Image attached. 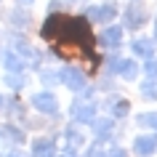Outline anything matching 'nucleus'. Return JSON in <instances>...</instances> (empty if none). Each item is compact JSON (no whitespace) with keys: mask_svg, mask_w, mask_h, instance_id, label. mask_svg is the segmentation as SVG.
I'll list each match as a JSON object with an SVG mask.
<instances>
[{"mask_svg":"<svg viewBox=\"0 0 157 157\" xmlns=\"http://www.w3.org/2000/svg\"><path fill=\"white\" fill-rule=\"evenodd\" d=\"M8 85H11V88H21V85H24V80H21L19 75H8Z\"/></svg>","mask_w":157,"mask_h":157,"instance_id":"nucleus-20","label":"nucleus"},{"mask_svg":"<svg viewBox=\"0 0 157 157\" xmlns=\"http://www.w3.org/2000/svg\"><path fill=\"white\" fill-rule=\"evenodd\" d=\"M85 157H107V155H104V149H101V147H93V149H88V155H85Z\"/></svg>","mask_w":157,"mask_h":157,"instance_id":"nucleus-22","label":"nucleus"},{"mask_svg":"<svg viewBox=\"0 0 157 157\" xmlns=\"http://www.w3.org/2000/svg\"><path fill=\"white\" fill-rule=\"evenodd\" d=\"M8 157H27V155H24V152H11Z\"/></svg>","mask_w":157,"mask_h":157,"instance_id":"nucleus-25","label":"nucleus"},{"mask_svg":"<svg viewBox=\"0 0 157 157\" xmlns=\"http://www.w3.org/2000/svg\"><path fill=\"white\" fill-rule=\"evenodd\" d=\"M67 141H69V147H80V144H83V133L80 131H75V128H67Z\"/></svg>","mask_w":157,"mask_h":157,"instance_id":"nucleus-15","label":"nucleus"},{"mask_svg":"<svg viewBox=\"0 0 157 157\" xmlns=\"http://www.w3.org/2000/svg\"><path fill=\"white\" fill-rule=\"evenodd\" d=\"M88 21H112L117 16V6L115 3H104V6H93V8L85 11Z\"/></svg>","mask_w":157,"mask_h":157,"instance_id":"nucleus-5","label":"nucleus"},{"mask_svg":"<svg viewBox=\"0 0 157 157\" xmlns=\"http://www.w3.org/2000/svg\"><path fill=\"white\" fill-rule=\"evenodd\" d=\"M112 115H115V117H125V115H128V101L117 99L115 104H112Z\"/></svg>","mask_w":157,"mask_h":157,"instance_id":"nucleus-18","label":"nucleus"},{"mask_svg":"<svg viewBox=\"0 0 157 157\" xmlns=\"http://www.w3.org/2000/svg\"><path fill=\"white\" fill-rule=\"evenodd\" d=\"M133 53H139V56H144V59L155 56V40H149V37H139V40L133 43Z\"/></svg>","mask_w":157,"mask_h":157,"instance_id":"nucleus-11","label":"nucleus"},{"mask_svg":"<svg viewBox=\"0 0 157 157\" xmlns=\"http://www.w3.org/2000/svg\"><path fill=\"white\" fill-rule=\"evenodd\" d=\"M133 144H136V155L141 157H149L157 152V136H139Z\"/></svg>","mask_w":157,"mask_h":157,"instance_id":"nucleus-7","label":"nucleus"},{"mask_svg":"<svg viewBox=\"0 0 157 157\" xmlns=\"http://www.w3.org/2000/svg\"><path fill=\"white\" fill-rule=\"evenodd\" d=\"M32 157H56V147L51 139H37L32 144Z\"/></svg>","mask_w":157,"mask_h":157,"instance_id":"nucleus-10","label":"nucleus"},{"mask_svg":"<svg viewBox=\"0 0 157 157\" xmlns=\"http://www.w3.org/2000/svg\"><path fill=\"white\" fill-rule=\"evenodd\" d=\"M139 123L157 131V112H144V115H139Z\"/></svg>","mask_w":157,"mask_h":157,"instance_id":"nucleus-16","label":"nucleus"},{"mask_svg":"<svg viewBox=\"0 0 157 157\" xmlns=\"http://www.w3.org/2000/svg\"><path fill=\"white\" fill-rule=\"evenodd\" d=\"M112 67H115L117 72H120V77H125V80H136V75H139V67H136V61H131V59L112 61Z\"/></svg>","mask_w":157,"mask_h":157,"instance_id":"nucleus-8","label":"nucleus"},{"mask_svg":"<svg viewBox=\"0 0 157 157\" xmlns=\"http://www.w3.org/2000/svg\"><path fill=\"white\" fill-rule=\"evenodd\" d=\"M43 83H45V85L59 83V72H48V69H45V72H43Z\"/></svg>","mask_w":157,"mask_h":157,"instance_id":"nucleus-19","label":"nucleus"},{"mask_svg":"<svg viewBox=\"0 0 157 157\" xmlns=\"http://www.w3.org/2000/svg\"><path fill=\"white\" fill-rule=\"evenodd\" d=\"M32 107L37 109V112H43V115H53V112L59 109V101H56L53 93L43 91V93H35L32 96Z\"/></svg>","mask_w":157,"mask_h":157,"instance_id":"nucleus-4","label":"nucleus"},{"mask_svg":"<svg viewBox=\"0 0 157 157\" xmlns=\"http://www.w3.org/2000/svg\"><path fill=\"white\" fill-rule=\"evenodd\" d=\"M3 107H6V99H3V96H0V109H3Z\"/></svg>","mask_w":157,"mask_h":157,"instance_id":"nucleus-27","label":"nucleus"},{"mask_svg":"<svg viewBox=\"0 0 157 157\" xmlns=\"http://www.w3.org/2000/svg\"><path fill=\"white\" fill-rule=\"evenodd\" d=\"M43 37L51 43H72L77 45L80 51H85V59L91 67H99V59L93 53V35H91V27L85 19H77V16H48V21L43 24Z\"/></svg>","mask_w":157,"mask_h":157,"instance_id":"nucleus-1","label":"nucleus"},{"mask_svg":"<svg viewBox=\"0 0 157 157\" xmlns=\"http://www.w3.org/2000/svg\"><path fill=\"white\" fill-rule=\"evenodd\" d=\"M72 117L77 123H91L93 117H96V104L93 101H75L72 104Z\"/></svg>","mask_w":157,"mask_h":157,"instance_id":"nucleus-6","label":"nucleus"},{"mask_svg":"<svg viewBox=\"0 0 157 157\" xmlns=\"http://www.w3.org/2000/svg\"><path fill=\"white\" fill-rule=\"evenodd\" d=\"M56 157H77L75 152H61V155H56Z\"/></svg>","mask_w":157,"mask_h":157,"instance_id":"nucleus-24","label":"nucleus"},{"mask_svg":"<svg viewBox=\"0 0 157 157\" xmlns=\"http://www.w3.org/2000/svg\"><path fill=\"white\" fill-rule=\"evenodd\" d=\"M107 157H128V155H125V149H112Z\"/></svg>","mask_w":157,"mask_h":157,"instance_id":"nucleus-23","label":"nucleus"},{"mask_svg":"<svg viewBox=\"0 0 157 157\" xmlns=\"http://www.w3.org/2000/svg\"><path fill=\"white\" fill-rule=\"evenodd\" d=\"M144 72H147L149 80H157V59H155V56H149V59H147V64H144Z\"/></svg>","mask_w":157,"mask_h":157,"instance_id":"nucleus-17","label":"nucleus"},{"mask_svg":"<svg viewBox=\"0 0 157 157\" xmlns=\"http://www.w3.org/2000/svg\"><path fill=\"white\" fill-rule=\"evenodd\" d=\"M91 123H93V131H96V136H99V139H107L109 133H112V128H115L112 117H104V120H96V117H93Z\"/></svg>","mask_w":157,"mask_h":157,"instance_id":"nucleus-13","label":"nucleus"},{"mask_svg":"<svg viewBox=\"0 0 157 157\" xmlns=\"http://www.w3.org/2000/svg\"><path fill=\"white\" fill-rule=\"evenodd\" d=\"M11 21H13V24H21V27H27V24H29V19H27L24 13H19V11L13 13V19H11Z\"/></svg>","mask_w":157,"mask_h":157,"instance_id":"nucleus-21","label":"nucleus"},{"mask_svg":"<svg viewBox=\"0 0 157 157\" xmlns=\"http://www.w3.org/2000/svg\"><path fill=\"white\" fill-rule=\"evenodd\" d=\"M141 93H144L147 99H157V80H149L147 77V83L141 85Z\"/></svg>","mask_w":157,"mask_h":157,"instance_id":"nucleus-14","label":"nucleus"},{"mask_svg":"<svg viewBox=\"0 0 157 157\" xmlns=\"http://www.w3.org/2000/svg\"><path fill=\"white\" fill-rule=\"evenodd\" d=\"M120 40H123V27H109V29H104V35H101V43L109 45V48L120 45Z\"/></svg>","mask_w":157,"mask_h":157,"instance_id":"nucleus-12","label":"nucleus"},{"mask_svg":"<svg viewBox=\"0 0 157 157\" xmlns=\"http://www.w3.org/2000/svg\"><path fill=\"white\" fill-rule=\"evenodd\" d=\"M19 3H21V6H32L35 0H19Z\"/></svg>","mask_w":157,"mask_h":157,"instance_id":"nucleus-26","label":"nucleus"},{"mask_svg":"<svg viewBox=\"0 0 157 157\" xmlns=\"http://www.w3.org/2000/svg\"><path fill=\"white\" fill-rule=\"evenodd\" d=\"M59 83H64L67 88H72V91H83L85 88V75L80 72V69L64 67V69L59 72Z\"/></svg>","mask_w":157,"mask_h":157,"instance_id":"nucleus-2","label":"nucleus"},{"mask_svg":"<svg viewBox=\"0 0 157 157\" xmlns=\"http://www.w3.org/2000/svg\"><path fill=\"white\" fill-rule=\"evenodd\" d=\"M3 64H6V69H8L11 75H21V72H24V67H27V61H24V56H19V53L8 51L6 59H3Z\"/></svg>","mask_w":157,"mask_h":157,"instance_id":"nucleus-9","label":"nucleus"},{"mask_svg":"<svg viewBox=\"0 0 157 157\" xmlns=\"http://www.w3.org/2000/svg\"><path fill=\"white\" fill-rule=\"evenodd\" d=\"M144 19H147L144 6H141L139 0H133L131 6L125 8V27H128V29H139V27L144 24Z\"/></svg>","mask_w":157,"mask_h":157,"instance_id":"nucleus-3","label":"nucleus"}]
</instances>
